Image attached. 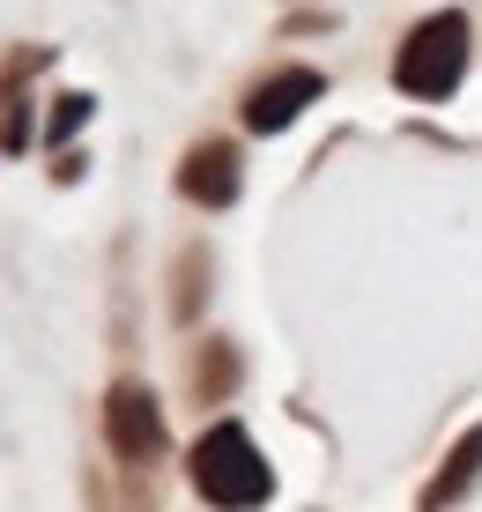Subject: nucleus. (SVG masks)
Instances as JSON below:
<instances>
[{
  "mask_svg": "<svg viewBox=\"0 0 482 512\" xmlns=\"http://www.w3.org/2000/svg\"><path fill=\"white\" fill-rule=\"evenodd\" d=\"M186 475H193V490H201L208 505H223V512H253V505H267V490H275V468L260 461V446L238 431V423L201 431Z\"/></svg>",
  "mask_w": 482,
  "mask_h": 512,
  "instance_id": "obj_1",
  "label": "nucleus"
},
{
  "mask_svg": "<svg viewBox=\"0 0 482 512\" xmlns=\"http://www.w3.org/2000/svg\"><path fill=\"white\" fill-rule=\"evenodd\" d=\"M460 75H468V15H431V23H416L408 30V45L394 52V82L408 97H453L460 90Z\"/></svg>",
  "mask_w": 482,
  "mask_h": 512,
  "instance_id": "obj_2",
  "label": "nucleus"
},
{
  "mask_svg": "<svg viewBox=\"0 0 482 512\" xmlns=\"http://www.w3.org/2000/svg\"><path fill=\"white\" fill-rule=\"evenodd\" d=\"M104 438H112L119 461H156V453H164V409H156L149 386L119 379L112 394H104Z\"/></svg>",
  "mask_w": 482,
  "mask_h": 512,
  "instance_id": "obj_3",
  "label": "nucleus"
},
{
  "mask_svg": "<svg viewBox=\"0 0 482 512\" xmlns=\"http://www.w3.org/2000/svg\"><path fill=\"white\" fill-rule=\"evenodd\" d=\"M327 97V82L312 75V67H282V75H267V82H253V97H245V127L253 134H282L305 104H319Z\"/></svg>",
  "mask_w": 482,
  "mask_h": 512,
  "instance_id": "obj_4",
  "label": "nucleus"
},
{
  "mask_svg": "<svg viewBox=\"0 0 482 512\" xmlns=\"http://www.w3.org/2000/svg\"><path fill=\"white\" fill-rule=\"evenodd\" d=\"M178 193L193 208H230L238 201V149L230 141H193L186 164H178Z\"/></svg>",
  "mask_w": 482,
  "mask_h": 512,
  "instance_id": "obj_5",
  "label": "nucleus"
},
{
  "mask_svg": "<svg viewBox=\"0 0 482 512\" xmlns=\"http://www.w3.org/2000/svg\"><path fill=\"white\" fill-rule=\"evenodd\" d=\"M475 475H482V423H475L468 438H460L453 453H445V468L431 475V483H423V512H445L453 498H468V483H475Z\"/></svg>",
  "mask_w": 482,
  "mask_h": 512,
  "instance_id": "obj_6",
  "label": "nucleus"
},
{
  "mask_svg": "<svg viewBox=\"0 0 482 512\" xmlns=\"http://www.w3.org/2000/svg\"><path fill=\"white\" fill-rule=\"evenodd\" d=\"M201 275H208V253L186 245V260H178V320H201Z\"/></svg>",
  "mask_w": 482,
  "mask_h": 512,
  "instance_id": "obj_7",
  "label": "nucleus"
},
{
  "mask_svg": "<svg viewBox=\"0 0 482 512\" xmlns=\"http://www.w3.org/2000/svg\"><path fill=\"white\" fill-rule=\"evenodd\" d=\"M82 119H89V97H82V90H75V97H60V112H52V141H67V134L82 127Z\"/></svg>",
  "mask_w": 482,
  "mask_h": 512,
  "instance_id": "obj_8",
  "label": "nucleus"
},
{
  "mask_svg": "<svg viewBox=\"0 0 482 512\" xmlns=\"http://www.w3.org/2000/svg\"><path fill=\"white\" fill-rule=\"evenodd\" d=\"M193 386H201V394H223V386H230V357H223V349H216V364H193Z\"/></svg>",
  "mask_w": 482,
  "mask_h": 512,
  "instance_id": "obj_9",
  "label": "nucleus"
}]
</instances>
